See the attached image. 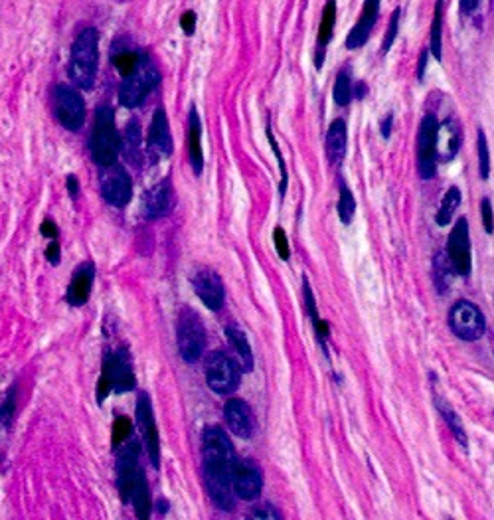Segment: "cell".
Listing matches in <instances>:
<instances>
[{
	"label": "cell",
	"mask_w": 494,
	"mask_h": 520,
	"mask_svg": "<svg viewBox=\"0 0 494 520\" xmlns=\"http://www.w3.org/2000/svg\"><path fill=\"white\" fill-rule=\"evenodd\" d=\"M202 459H204V479L207 495L214 505L222 510L234 508V465L236 453L234 445L225 431L212 426L204 429L202 435Z\"/></svg>",
	"instance_id": "6da1fadb"
},
{
	"label": "cell",
	"mask_w": 494,
	"mask_h": 520,
	"mask_svg": "<svg viewBox=\"0 0 494 520\" xmlns=\"http://www.w3.org/2000/svg\"><path fill=\"white\" fill-rule=\"evenodd\" d=\"M133 388H135V372L127 348L113 350L103 360V372L97 384V404H103V400L111 392L123 394Z\"/></svg>",
	"instance_id": "7a4b0ae2"
},
{
	"label": "cell",
	"mask_w": 494,
	"mask_h": 520,
	"mask_svg": "<svg viewBox=\"0 0 494 520\" xmlns=\"http://www.w3.org/2000/svg\"><path fill=\"white\" fill-rule=\"evenodd\" d=\"M121 151V139L115 129V115L111 107H99L96 127L91 133V155L99 166H113Z\"/></svg>",
	"instance_id": "3957f363"
},
{
	"label": "cell",
	"mask_w": 494,
	"mask_h": 520,
	"mask_svg": "<svg viewBox=\"0 0 494 520\" xmlns=\"http://www.w3.org/2000/svg\"><path fill=\"white\" fill-rule=\"evenodd\" d=\"M97 62V32L93 28H87L78 36L74 50H71V63H69V76L71 81H76L78 87L89 89L96 81Z\"/></svg>",
	"instance_id": "277c9868"
},
{
	"label": "cell",
	"mask_w": 494,
	"mask_h": 520,
	"mask_svg": "<svg viewBox=\"0 0 494 520\" xmlns=\"http://www.w3.org/2000/svg\"><path fill=\"white\" fill-rule=\"evenodd\" d=\"M439 162V119L435 113H427L417 133V173L423 180H431L437 174Z\"/></svg>",
	"instance_id": "5b68a950"
},
{
	"label": "cell",
	"mask_w": 494,
	"mask_h": 520,
	"mask_svg": "<svg viewBox=\"0 0 494 520\" xmlns=\"http://www.w3.org/2000/svg\"><path fill=\"white\" fill-rule=\"evenodd\" d=\"M447 321L453 334L467 343H475L478 338H482V334L486 331V318L482 315V311L475 303L467 299L457 301L451 307Z\"/></svg>",
	"instance_id": "8992f818"
},
{
	"label": "cell",
	"mask_w": 494,
	"mask_h": 520,
	"mask_svg": "<svg viewBox=\"0 0 494 520\" xmlns=\"http://www.w3.org/2000/svg\"><path fill=\"white\" fill-rule=\"evenodd\" d=\"M176 338H178V350L180 356L186 362H196L204 348H206V331L204 325L200 321V316L196 315L192 309H182L178 315V329H176Z\"/></svg>",
	"instance_id": "52a82bcc"
},
{
	"label": "cell",
	"mask_w": 494,
	"mask_h": 520,
	"mask_svg": "<svg viewBox=\"0 0 494 520\" xmlns=\"http://www.w3.org/2000/svg\"><path fill=\"white\" fill-rule=\"evenodd\" d=\"M206 382L216 394L227 396L239 386V364L225 352H212L206 360Z\"/></svg>",
	"instance_id": "ba28073f"
},
{
	"label": "cell",
	"mask_w": 494,
	"mask_h": 520,
	"mask_svg": "<svg viewBox=\"0 0 494 520\" xmlns=\"http://www.w3.org/2000/svg\"><path fill=\"white\" fill-rule=\"evenodd\" d=\"M447 255L457 271V275L469 277L473 271V250H471V232H469V220L462 216L455 221L449 239H447Z\"/></svg>",
	"instance_id": "9c48e42d"
},
{
	"label": "cell",
	"mask_w": 494,
	"mask_h": 520,
	"mask_svg": "<svg viewBox=\"0 0 494 520\" xmlns=\"http://www.w3.org/2000/svg\"><path fill=\"white\" fill-rule=\"evenodd\" d=\"M159 81L160 76L159 72H157V67H153L148 63H141V67L123 81L121 91H119L121 103L125 107H128V109L141 105L144 101V97L159 85Z\"/></svg>",
	"instance_id": "30bf717a"
},
{
	"label": "cell",
	"mask_w": 494,
	"mask_h": 520,
	"mask_svg": "<svg viewBox=\"0 0 494 520\" xmlns=\"http://www.w3.org/2000/svg\"><path fill=\"white\" fill-rule=\"evenodd\" d=\"M54 111L58 121L69 129L78 131L85 121V103L78 89L69 85H58L54 89Z\"/></svg>",
	"instance_id": "8fae6325"
},
{
	"label": "cell",
	"mask_w": 494,
	"mask_h": 520,
	"mask_svg": "<svg viewBox=\"0 0 494 520\" xmlns=\"http://www.w3.org/2000/svg\"><path fill=\"white\" fill-rule=\"evenodd\" d=\"M141 469H139V443L135 440H131V443L125 445V449L121 451L119 455V461H117V485H119V492H121V499L128 503L131 497H133V489L141 477Z\"/></svg>",
	"instance_id": "7c38bea8"
},
{
	"label": "cell",
	"mask_w": 494,
	"mask_h": 520,
	"mask_svg": "<svg viewBox=\"0 0 494 520\" xmlns=\"http://www.w3.org/2000/svg\"><path fill=\"white\" fill-rule=\"evenodd\" d=\"M137 426L141 429L143 442L146 445L148 457L150 463L155 467H159L160 463V442H159V429H157V422H155V413H153V404L150 398L146 394L139 396L137 402Z\"/></svg>",
	"instance_id": "4fadbf2b"
},
{
	"label": "cell",
	"mask_w": 494,
	"mask_h": 520,
	"mask_svg": "<svg viewBox=\"0 0 494 520\" xmlns=\"http://www.w3.org/2000/svg\"><path fill=\"white\" fill-rule=\"evenodd\" d=\"M234 490L243 501H254L263 487V475L251 459H236L234 465Z\"/></svg>",
	"instance_id": "5bb4252c"
},
{
	"label": "cell",
	"mask_w": 494,
	"mask_h": 520,
	"mask_svg": "<svg viewBox=\"0 0 494 520\" xmlns=\"http://www.w3.org/2000/svg\"><path fill=\"white\" fill-rule=\"evenodd\" d=\"M192 285L200 301L212 311H220L223 307V285L220 275L212 269H198L192 273Z\"/></svg>",
	"instance_id": "9a60e30c"
},
{
	"label": "cell",
	"mask_w": 494,
	"mask_h": 520,
	"mask_svg": "<svg viewBox=\"0 0 494 520\" xmlns=\"http://www.w3.org/2000/svg\"><path fill=\"white\" fill-rule=\"evenodd\" d=\"M131 178L125 169L113 164L105 166V173L101 176V192L103 198L113 206H125L131 200Z\"/></svg>",
	"instance_id": "2e32d148"
},
{
	"label": "cell",
	"mask_w": 494,
	"mask_h": 520,
	"mask_svg": "<svg viewBox=\"0 0 494 520\" xmlns=\"http://www.w3.org/2000/svg\"><path fill=\"white\" fill-rule=\"evenodd\" d=\"M380 2L382 0H364L360 18L356 22V26L348 32L346 42H344V46L348 47V50H358V47H362L370 40L372 32L376 28L378 16H380Z\"/></svg>",
	"instance_id": "e0dca14e"
},
{
	"label": "cell",
	"mask_w": 494,
	"mask_h": 520,
	"mask_svg": "<svg viewBox=\"0 0 494 520\" xmlns=\"http://www.w3.org/2000/svg\"><path fill=\"white\" fill-rule=\"evenodd\" d=\"M146 151L153 158H166L172 153V137L168 129V119L164 109L155 111L150 131H148V141H146Z\"/></svg>",
	"instance_id": "ac0fdd59"
},
{
	"label": "cell",
	"mask_w": 494,
	"mask_h": 520,
	"mask_svg": "<svg viewBox=\"0 0 494 520\" xmlns=\"http://www.w3.org/2000/svg\"><path fill=\"white\" fill-rule=\"evenodd\" d=\"M223 415H225V424L229 427L232 433H236L241 440H247L254 435V415L249 406L243 400H227L225 408H223Z\"/></svg>",
	"instance_id": "d6986e66"
},
{
	"label": "cell",
	"mask_w": 494,
	"mask_h": 520,
	"mask_svg": "<svg viewBox=\"0 0 494 520\" xmlns=\"http://www.w3.org/2000/svg\"><path fill=\"white\" fill-rule=\"evenodd\" d=\"M175 204V194L168 182H160L155 188H150L144 194L143 212L148 220H157L166 216Z\"/></svg>",
	"instance_id": "ffe728a7"
},
{
	"label": "cell",
	"mask_w": 494,
	"mask_h": 520,
	"mask_svg": "<svg viewBox=\"0 0 494 520\" xmlns=\"http://www.w3.org/2000/svg\"><path fill=\"white\" fill-rule=\"evenodd\" d=\"M93 279H96V268L93 263H83L76 269L71 283L67 287V303L74 307H81L85 305L89 295H91V287H93Z\"/></svg>",
	"instance_id": "44dd1931"
},
{
	"label": "cell",
	"mask_w": 494,
	"mask_h": 520,
	"mask_svg": "<svg viewBox=\"0 0 494 520\" xmlns=\"http://www.w3.org/2000/svg\"><path fill=\"white\" fill-rule=\"evenodd\" d=\"M461 127L459 123L449 117L443 123H439V160H453L461 149Z\"/></svg>",
	"instance_id": "7402d4cb"
},
{
	"label": "cell",
	"mask_w": 494,
	"mask_h": 520,
	"mask_svg": "<svg viewBox=\"0 0 494 520\" xmlns=\"http://www.w3.org/2000/svg\"><path fill=\"white\" fill-rule=\"evenodd\" d=\"M346 144H348V131L344 119H335L328 133H326V157L333 164H340L346 155Z\"/></svg>",
	"instance_id": "603a6c76"
},
{
	"label": "cell",
	"mask_w": 494,
	"mask_h": 520,
	"mask_svg": "<svg viewBox=\"0 0 494 520\" xmlns=\"http://www.w3.org/2000/svg\"><path fill=\"white\" fill-rule=\"evenodd\" d=\"M336 24V0H328L324 10H322V18H320L319 26V38H317V58L315 63L317 67H322L324 62V50L328 46V42L333 40V32H335Z\"/></svg>",
	"instance_id": "cb8c5ba5"
},
{
	"label": "cell",
	"mask_w": 494,
	"mask_h": 520,
	"mask_svg": "<svg viewBox=\"0 0 494 520\" xmlns=\"http://www.w3.org/2000/svg\"><path fill=\"white\" fill-rule=\"evenodd\" d=\"M303 295H304V307H306V315L311 316L313 321V327H315V332H317V340H319L320 350L324 352V356H328V348H326V340H328V325L322 321L319 316V311H317V299L313 295V289L308 285V279L303 277Z\"/></svg>",
	"instance_id": "d4e9b609"
},
{
	"label": "cell",
	"mask_w": 494,
	"mask_h": 520,
	"mask_svg": "<svg viewBox=\"0 0 494 520\" xmlns=\"http://www.w3.org/2000/svg\"><path fill=\"white\" fill-rule=\"evenodd\" d=\"M455 275H457V271L453 268V263H451L447 252L435 253V257H433V283L437 287V293H439V295L449 293Z\"/></svg>",
	"instance_id": "484cf974"
},
{
	"label": "cell",
	"mask_w": 494,
	"mask_h": 520,
	"mask_svg": "<svg viewBox=\"0 0 494 520\" xmlns=\"http://www.w3.org/2000/svg\"><path fill=\"white\" fill-rule=\"evenodd\" d=\"M225 336H227L229 345L234 347L236 354H238L239 368L243 372H251V368H254V352H251V347L247 343V336L243 334V331H239L238 327H234V325L225 327Z\"/></svg>",
	"instance_id": "4316f807"
},
{
	"label": "cell",
	"mask_w": 494,
	"mask_h": 520,
	"mask_svg": "<svg viewBox=\"0 0 494 520\" xmlns=\"http://www.w3.org/2000/svg\"><path fill=\"white\" fill-rule=\"evenodd\" d=\"M188 149H190V164L194 173H202L204 166V153H202V125L196 107L190 111V133H188Z\"/></svg>",
	"instance_id": "83f0119b"
},
{
	"label": "cell",
	"mask_w": 494,
	"mask_h": 520,
	"mask_svg": "<svg viewBox=\"0 0 494 520\" xmlns=\"http://www.w3.org/2000/svg\"><path fill=\"white\" fill-rule=\"evenodd\" d=\"M443 6L445 0H435V14H433V22H431L429 30V54L441 62L443 60Z\"/></svg>",
	"instance_id": "f1b7e54d"
},
{
	"label": "cell",
	"mask_w": 494,
	"mask_h": 520,
	"mask_svg": "<svg viewBox=\"0 0 494 520\" xmlns=\"http://www.w3.org/2000/svg\"><path fill=\"white\" fill-rule=\"evenodd\" d=\"M435 406H437V410L441 411V418L445 420L447 427L451 429L453 437L457 440V443H459L461 447L467 449V445H469V437H467V431H464V426H462L459 413L451 408V404H449V402L441 400V398H435Z\"/></svg>",
	"instance_id": "f546056e"
},
{
	"label": "cell",
	"mask_w": 494,
	"mask_h": 520,
	"mask_svg": "<svg viewBox=\"0 0 494 520\" xmlns=\"http://www.w3.org/2000/svg\"><path fill=\"white\" fill-rule=\"evenodd\" d=\"M113 63H115V67L119 69V74L121 76H133L139 67H141V56H139V52H135V50H131V47H121L119 44H115L113 46V56H111Z\"/></svg>",
	"instance_id": "4dcf8cb0"
},
{
	"label": "cell",
	"mask_w": 494,
	"mask_h": 520,
	"mask_svg": "<svg viewBox=\"0 0 494 520\" xmlns=\"http://www.w3.org/2000/svg\"><path fill=\"white\" fill-rule=\"evenodd\" d=\"M461 200L462 194L457 186H451V188L447 190L443 200H441V206H439V210H437V216H435V221H437L441 228H445L447 224H451L453 214H455L457 208L461 206Z\"/></svg>",
	"instance_id": "1f68e13d"
},
{
	"label": "cell",
	"mask_w": 494,
	"mask_h": 520,
	"mask_svg": "<svg viewBox=\"0 0 494 520\" xmlns=\"http://www.w3.org/2000/svg\"><path fill=\"white\" fill-rule=\"evenodd\" d=\"M133 505H135V512L141 520H146L150 517V492H148V483L144 479V475L141 473L135 489H133V497H131Z\"/></svg>",
	"instance_id": "d6a6232c"
},
{
	"label": "cell",
	"mask_w": 494,
	"mask_h": 520,
	"mask_svg": "<svg viewBox=\"0 0 494 520\" xmlns=\"http://www.w3.org/2000/svg\"><path fill=\"white\" fill-rule=\"evenodd\" d=\"M333 97L338 107H348L354 97V83H352L348 69H340L336 76L335 87H333Z\"/></svg>",
	"instance_id": "836d02e7"
},
{
	"label": "cell",
	"mask_w": 494,
	"mask_h": 520,
	"mask_svg": "<svg viewBox=\"0 0 494 520\" xmlns=\"http://www.w3.org/2000/svg\"><path fill=\"white\" fill-rule=\"evenodd\" d=\"M354 214H356V200H354V194L350 192V188L346 186L344 180H340V198H338V218L344 226H348L352 220H354Z\"/></svg>",
	"instance_id": "e575fe53"
},
{
	"label": "cell",
	"mask_w": 494,
	"mask_h": 520,
	"mask_svg": "<svg viewBox=\"0 0 494 520\" xmlns=\"http://www.w3.org/2000/svg\"><path fill=\"white\" fill-rule=\"evenodd\" d=\"M477 153H478V174L482 180H489L491 176V149H489V141L484 131L478 127L477 131Z\"/></svg>",
	"instance_id": "d590c367"
},
{
	"label": "cell",
	"mask_w": 494,
	"mask_h": 520,
	"mask_svg": "<svg viewBox=\"0 0 494 520\" xmlns=\"http://www.w3.org/2000/svg\"><path fill=\"white\" fill-rule=\"evenodd\" d=\"M14 413H16V388L12 386L0 402V426H4V429L12 426Z\"/></svg>",
	"instance_id": "8d00e7d4"
},
{
	"label": "cell",
	"mask_w": 494,
	"mask_h": 520,
	"mask_svg": "<svg viewBox=\"0 0 494 520\" xmlns=\"http://www.w3.org/2000/svg\"><path fill=\"white\" fill-rule=\"evenodd\" d=\"M399 18H401V10L396 8L394 12H392V18H390V26H388V32H385V36H383L382 40V46H380V54L385 56L392 46H394V42H396V38H398L399 34Z\"/></svg>",
	"instance_id": "74e56055"
},
{
	"label": "cell",
	"mask_w": 494,
	"mask_h": 520,
	"mask_svg": "<svg viewBox=\"0 0 494 520\" xmlns=\"http://www.w3.org/2000/svg\"><path fill=\"white\" fill-rule=\"evenodd\" d=\"M127 153L131 158H137V153L141 151V129L137 121H131L127 127Z\"/></svg>",
	"instance_id": "f35d334b"
},
{
	"label": "cell",
	"mask_w": 494,
	"mask_h": 520,
	"mask_svg": "<svg viewBox=\"0 0 494 520\" xmlns=\"http://www.w3.org/2000/svg\"><path fill=\"white\" fill-rule=\"evenodd\" d=\"M131 433H133V429H131V422L127 418H117L113 424V447H121V443L127 442Z\"/></svg>",
	"instance_id": "ab89813d"
},
{
	"label": "cell",
	"mask_w": 494,
	"mask_h": 520,
	"mask_svg": "<svg viewBox=\"0 0 494 520\" xmlns=\"http://www.w3.org/2000/svg\"><path fill=\"white\" fill-rule=\"evenodd\" d=\"M267 135H269V142H271L273 153H275V157H277V160H279V169H281V186H279V190H281V196H285V190H287V184H289V174H287V166H285V158H283V155H281L279 144H277L275 137L271 135V131H267Z\"/></svg>",
	"instance_id": "60d3db41"
},
{
	"label": "cell",
	"mask_w": 494,
	"mask_h": 520,
	"mask_svg": "<svg viewBox=\"0 0 494 520\" xmlns=\"http://www.w3.org/2000/svg\"><path fill=\"white\" fill-rule=\"evenodd\" d=\"M273 241H275V248H277L279 257H281L283 261H289L291 250H289V239L283 228H275V232H273Z\"/></svg>",
	"instance_id": "b9f144b4"
},
{
	"label": "cell",
	"mask_w": 494,
	"mask_h": 520,
	"mask_svg": "<svg viewBox=\"0 0 494 520\" xmlns=\"http://www.w3.org/2000/svg\"><path fill=\"white\" fill-rule=\"evenodd\" d=\"M480 214H482V224H484V232L489 236L494 234V210L491 198H482L480 200Z\"/></svg>",
	"instance_id": "7bdbcfd3"
},
{
	"label": "cell",
	"mask_w": 494,
	"mask_h": 520,
	"mask_svg": "<svg viewBox=\"0 0 494 520\" xmlns=\"http://www.w3.org/2000/svg\"><path fill=\"white\" fill-rule=\"evenodd\" d=\"M251 517H254V519H269V520L283 519V517H281V512H277V510H275V506H271V505L256 506V508H254V512H251Z\"/></svg>",
	"instance_id": "ee69618b"
},
{
	"label": "cell",
	"mask_w": 494,
	"mask_h": 520,
	"mask_svg": "<svg viewBox=\"0 0 494 520\" xmlns=\"http://www.w3.org/2000/svg\"><path fill=\"white\" fill-rule=\"evenodd\" d=\"M429 47L421 50L419 62H417V81H423V78H425V69H427V60H429Z\"/></svg>",
	"instance_id": "f6af8a7d"
},
{
	"label": "cell",
	"mask_w": 494,
	"mask_h": 520,
	"mask_svg": "<svg viewBox=\"0 0 494 520\" xmlns=\"http://www.w3.org/2000/svg\"><path fill=\"white\" fill-rule=\"evenodd\" d=\"M392 127H394V113H388L380 121V135H382L383 139L392 137Z\"/></svg>",
	"instance_id": "bcb514c9"
},
{
	"label": "cell",
	"mask_w": 494,
	"mask_h": 520,
	"mask_svg": "<svg viewBox=\"0 0 494 520\" xmlns=\"http://www.w3.org/2000/svg\"><path fill=\"white\" fill-rule=\"evenodd\" d=\"M180 26L186 34H194V28H196V14L194 12H184V16L180 18Z\"/></svg>",
	"instance_id": "7dc6e473"
},
{
	"label": "cell",
	"mask_w": 494,
	"mask_h": 520,
	"mask_svg": "<svg viewBox=\"0 0 494 520\" xmlns=\"http://www.w3.org/2000/svg\"><path fill=\"white\" fill-rule=\"evenodd\" d=\"M46 255H48V261H52L54 266L60 263V243L56 239H52V243H49L48 250H46Z\"/></svg>",
	"instance_id": "c3c4849f"
},
{
	"label": "cell",
	"mask_w": 494,
	"mask_h": 520,
	"mask_svg": "<svg viewBox=\"0 0 494 520\" xmlns=\"http://www.w3.org/2000/svg\"><path fill=\"white\" fill-rule=\"evenodd\" d=\"M42 234L46 237H49V239H56V236H58V228L54 226V221L46 220L42 224Z\"/></svg>",
	"instance_id": "681fc988"
},
{
	"label": "cell",
	"mask_w": 494,
	"mask_h": 520,
	"mask_svg": "<svg viewBox=\"0 0 494 520\" xmlns=\"http://www.w3.org/2000/svg\"><path fill=\"white\" fill-rule=\"evenodd\" d=\"M459 2H461L462 14H471V12H475V10H477V6L480 0H459Z\"/></svg>",
	"instance_id": "f907efd6"
},
{
	"label": "cell",
	"mask_w": 494,
	"mask_h": 520,
	"mask_svg": "<svg viewBox=\"0 0 494 520\" xmlns=\"http://www.w3.org/2000/svg\"><path fill=\"white\" fill-rule=\"evenodd\" d=\"M368 94V85L364 81H356L354 83V99H364Z\"/></svg>",
	"instance_id": "816d5d0a"
},
{
	"label": "cell",
	"mask_w": 494,
	"mask_h": 520,
	"mask_svg": "<svg viewBox=\"0 0 494 520\" xmlns=\"http://www.w3.org/2000/svg\"><path fill=\"white\" fill-rule=\"evenodd\" d=\"M67 190H69V194H71L74 198H78L80 186H78V178H76L74 174H69V176H67Z\"/></svg>",
	"instance_id": "f5cc1de1"
}]
</instances>
